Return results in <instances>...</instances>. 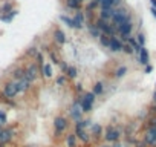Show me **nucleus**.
Instances as JSON below:
<instances>
[{"mask_svg":"<svg viewBox=\"0 0 156 147\" xmlns=\"http://www.w3.org/2000/svg\"><path fill=\"white\" fill-rule=\"evenodd\" d=\"M68 119H66L64 116H57L54 119V129H55V136H60L66 129H68Z\"/></svg>","mask_w":156,"mask_h":147,"instance_id":"20e7f679","label":"nucleus"},{"mask_svg":"<svg viewBox=\"0 0 156 147\" xmlns=\"http://www.w3.org/2000/svg\"><path fill=\"white\" fill-rule=\"evenodd\" d=\"M113 14H115V9L113 8H109V9H101L100 12V18L104 20V21H109L113 18Z\"/></svg>","mask_w":156,"mask_h":147,"instance_id":"ddd939ff","label":"nucleus"},{"mask_svg":"<svg viewBox=\"0 0 156 147\" xmlns=\"http://www.w3.org/2000/svg\"><path fill=\"white\" fill-rule=\"evenodd\" d=\"M92 126V121L91 119H80L78 122H75V129H84L86 127H91Z\"/></svg>","mask_w":156,"mask_h":147,"instance_id":"a211bd4d","label":"nucleus"},{"mask_svg":"<svg viewBox=\"0 0 156 147\" xmlns=\"http://www.w3.org/2000/svg\"><path fill=\"white\" fill-rule=\"evenodd\" d=\"M37 54H38L37 47H29V49H28V52H26V55H35V57H37Z\"/></svg>","mask_w":156,"mask_h":147,"instance_id":"e433bc0d","label":"nucleus"},{"mask_svg":"<svg viewBox=\"0 0 156 147\" xmlns=\"http://www.w3.org/2000/svg\"><path fill=\"white\" fill-rule=\"evenodd\" d=\"M126 74H127V67H126V66H119V67L115 70V77H116V78H121V77L126 75Z\"/></svg>","mask_w":156,"mask_h":147,"instance_id":"c85d7f7f","label":"nucleus"},{"mask_svg":"<svg viewBox=\"0 0 156 147\" xmlns=\"http://www.w3.org/2000/svg\"><path fill=\"white\" fill-rule=\"evenodd\" d=\"M153 98H154V103H156V92L153 93Z\"/></svg>","mask_w":156,"mask_h":147,"instance_id":"3c124183","label":"nucleus"},{"mask_svg":"<svg viewBox=\"0 0 156 147\" xmlns=\"http://www.w3.org/2000/svg\"><path fill=\"white\" fill-rule=\"evenodd\" d=\"M25 74H26V70H25L23 67H17V69H14V72H12V77L18 81V80H21V78H25Z\"/></svg>","mask_w":156,"mask_h":147,"instance_id":"aec40b11","label":"nucleus"},{"mask_svg":"<svg viewBox=\"0 0 156 147\" xmlns=\"http://www.w3.org/2000/svg\"><path fill=\"white\" fill-rule=\"evenodd\" d=\"M60 20L63 21V23H66L69 28H74V20L71 18V17H68V15H60Z\"/></svg>","mask_w":156,"mask_h":147,"instance_id":"7c9ffc66","label":"nucleus"},{"mask_svg":"<svg viewBox=\"0 0 156 147\" xmlns=\"http://www.w3.org/2000/svg\"><path fill=\"white\" fill-rule=\"evenodd\" d=\"M112 21H113V26H115V28H118L119 24H123V23L130 21V14H129V11H127V9H124V8L115 9V14H113Z\"/></svg>","mask_w":156,"mask_h":147,"instance_id":"f257e3e1","label":"nucleus"},{"mask_svg":"<svg viewBox=\"0 0 156 147\" xmlns=\"http://www.w3.org/2000/svg\"><path fill=\"white\" fill-rule=\"evenodd\" d=\"M0 147H5V144H2V142H0Z\"/></svg>","mask_w":156,"mask_h":147,"instance_id":"603ef678","label":"nucleus"},{"mask_svg":"<svg viewBox=\"0 0 156 147\" xmlns=\"http://www.w3.org/2000/svg\"><path fill=\"white\" fill-rule=\"evenodd\" d=\"M49 57H51V60H52L54 63H58V60H57V57H55V54H54V52H49Z\"/></svg>","mask_w":156,"mask_h":147,"instance_id":"79ce46f5","label":"nucleus"},{"mask_svg":"<svg viewBox=\"0 0 156 147\" xmlns=\"http://www.w3.org/2000/svg\"><path fill=\"white\" fill-rule=\"evenodd\" d=\"M54 38H55V41L58 44H64V41H66V35H64V32L61 29H55L54 31Z\"/></svg>","mask_w":156,"mask_h":147,"instance_id":"dca6fc26","label":"nucleus"},{"mask_svg":"<svg viewBox=\"0 0 156 147\" xmlns=\"http://www.w3.org/2000/svg\"><path fill=\"white\" fill-rule=\"evenodd\" d=\"M9 8H11V5H9V3H6V5H5V6H3V9H5V11H8V9H9Z\"/></svg>","mask_w":156,"mask_h":147,"instance_id":"49530a36","label":"nucleus"},{"mask_svg":"<svg viewBox=\"0 0 156 147\" xmlns=\"http://www.w3.org/2000/svg\"><path fill=\"white\" fill-rule=\"evenodd\" d=\"M75 135H77L81 141H84V142H87L89 138H91V136H89V133H87L84 129H75Z\"/></svg>","mask_w":156,"mask_h":147,"instance_id":"6ab92c4d","label":"nucleus"},{"mask_svg":"<svg viewBox=\"0 0 156 147\" xmlns=\"http://www.w3.org/2000/svg\"><path fill=\"white\" fill-rule=\"evenodd\" d=\"M150 3H151V8L156 9V0H150Z\"/></svg>","mask_w":156,"mask_h":147,"instance_id":"c03bdc74","label":"nucleus"},{"mask_svg":"<svg viewBox=\"0 0 156 147\" xmlns=\"http://www.w3.org/2000/svg\"><path fill=\"white\" fill-rule=\"evenodd\" d=\"M60 66H61V69H63V72H68V69H69V66H68V64H66L64 61H63V63H61Z\"/></svg>","mask_w":156,"mask_h":147,"instance_id":"a19ab883","label":"nucleus"},{"mask_svg":"<svg viewBox=\"0 0 156 147\" xmlns=\"http://www.w3.org/2000/svg\"><path fill=\"white\" fill-rule=\"evenodd\" d=\"M66 142H68V147H75V145H77V135H75V133L68 135V139H66Z\"/></svg>","mask_w":156,"mask_h":147,"instance_id":"b1692460","label":"nucleus"},{"mask_svg":"<svg viewBox=\"0 0 156 147\" xmlns=\"http://www.w3.org/2000/svg\"><path fill=\"white\" fill-rule=\"evenodd\" d=\"M95 93L94 92H86L84 93V96H83V100L84 101H87V103H91V104H94V101H95Z\"/></svg>","mask_w":156,"mask_h":147,"instance_id":"393cba45","label":"nucleus"},{"mask_svg":"<svg viewBox=\"0 0 156 147\" xmlns=\"http://www.w3.org/2000/svg\"><path fill=\"white\" fill-rule=\"evenodd\" d=\"M151 14H153V15L156 17V9H154V8H151Z\"/></svg>","mask_w":156,"mask_h":147,"instance_id":"09e8293b","label":"nucleus"},{"mask_svg":"<svg viewBox=\"0 0 156 147\" xmlns=\"http://www.w3.org/2000/svg\"><path fill=\"white\" fill-rule=\"evenodd\" d=\"M66 6L69 9H80L81 8V2L80 0H66Z\"/></svg>","mask_w":156,"mask_h":147,"instance_id":"412c9836","label":"nucleus"},{"mask_svg":"<svg viewBox=\"0 0 156 147\" xmlns=\"http://www.w3.org/2000/svg\"><path fill=\"white\" fill-rule=\"evenodd\" d=\"M147 144L145 142H136V147H145Z\"/></svg>","mask_w":156,"mask_h":147,"instance_id":"37998d69","label":"nucleus"},{"mask_svg":"<svg viewBox=\"0 0 156 147\" xmlns=\"http://www.w3.org/2000/svg\"><path fill=\"white\" fill-rule=\"evenodd\" d=\"M83 90V87H81V84H77V92H81Z\"/></svg>","mask_w":156,"mask_h":147,"instance_id":"de8ad7c7","label":"nucleus"},{"mask_svg":"<svg viewBox=\"0 0 156 147\" xmlns=\"http://www.w3.org/2000/svg\"><path fill=\"white\" fill-rule=\"evenodd\" d=\"M112 147H123V145H121V144H118V142H116V144H113V145H112Z\"/></svg>","mask_w":156,"mask_h":147,"instance_id":"8fccbe9b","label":"nucleus"},{"mask_svg":"<svg viewBox=\"0 0 156 147\" xmlns=\"http://www.w3.org/2000/svg\"><path fill=\"white\" fill-rule=\"evenodd\" d=\"M151 70H153L151 66H145V72H151Z\"/></svg>","mask_w":156,"mask_h":147,"instance_id":"a18cd8bd","label":"nucleus"},{"mask_svg":"<svg viewBox=\"0 0 156 147\" xmlns=\"http://www.w3.org/2000/svg\"><path fill=\"white\" fill-rule=\"evenodd\" d=\"M100 43H101L103 46L109 47V44H110V37H107V35L101 34V35H100Z\"/></svg>","mask_w":156,"mask_h":147,"instance_id":"2f4dec72","label":"nucleus"},{"mask_svg":"<svg viewBox=\"0 0 156 147\" xmlns=\"http://www.w3.org/2000/svg\"><path fill=\"white\" fill-rule=\"evenodd\" d=\"M121 2L123 0H103V2L100 3V6H101V9H109V8L115 9V6H119Z\"/></svg>","mask_w":156,"mask_h":147,"instance_id":"f8f14e48","label":"nucleus"},{"mask_svg":"<svg viewBox=\"0 0 156 147\" xmlns=\"http://www.w3.org/2000/svg\"><path fill=\"white\" fill-rule=\"evenodd\" d=\"M6 121H8L6 112H5V110H0V127L5 126V124H6Z\"/></svg>","mask_w":156,"mask_h":147,"instance_id":"473e14b6","label":"nucleus"},{"mask_svg":"<svg viewBox=\"0 0 156 147\" xmlns=\"http://www.w3.org/2000/svg\"><path fill=\"white\" fill-rule=\"evenodd\" d=\"M80 107H81L83 112H91V110H92V104L87 103V101H84V100L80 101Z\"/></svg>","mask_w":156,"mask_h":147,"instance_id":"c756f323","label":"nucleus"},{"mask_svg":"<svg viewBox=\"0 0 156 147\" xmlns=\"http://www.w3.org/2000/svg\"><path fill=\"white\" fill-rule=\"evenodd\" d=\"M98 5H100V3L97 2V0H94V2H89V5H87V9H89V11H91V9H94V8H97Z\"/></svg>","mask_w":156,"mask_h":147,"instance_id":"4c0bfd02","label":"nucleus"},{"mask_svg":"<svg viewBox=\"0 0 156 147\" xmlns=\"http://www.w3.org/2000/svg\"><path fill=\"white\" fill-rule=\"evenodd\" d=\"M0 132H2V127H0Z\"/></svg>","mask_w":156,"mask_h":147,"instance_id":"6e6d98bb","label":"nucleus"},{"mask_svg":"<svg viewBox=\"0 0 156 147\" xmlns=\"http://www.w3.org/2000/svg\"><path fill=\"white\" fill-rule=\"evenodd\" d=\"M86 2H92V0H86Z\"/></svg>","mask_w":156,"mask_h":147,"instance_id":"864d4df0","label":"nucleus"},{"mask_svg":"<svg viewBox=\"0 0 156 147\" xmlns=\"http://www.w3.org/2000/svg\"><path fill=\"white\" fill-rule=\"evenodd\" d=\"M43 77H46V78H49V77H52V67H51V64H43Z\"/></svg>","mask_w":156,"mask_h":147,"instance_id":"bb28decb","label":"nucleus"},{"mask_svg":"<svg viewBox=\"0 0 156 147\" xmlns=\"http://www.w3.org/2000/svg\"><path fill=\"white\" fill-rule=\"evenodd\" d=\"M116 29L119 31V34H121L123 40H129V37H130V32H132V29H133V24H132V21H127V23H123V24H119V26H118Z\"/></svg>","mask_w":156,"mask_h":147,"instance_id":"0eeeda50","label":"nucleus"},{"mask_svg":"<svg viewBox=\"0 0 156 147\" xmlns=\"http://www.w3.org/2000/svg\"><path fill=\"white\" fill-rule=\"evenodd\" d=\"M136 41H138V44L141 46V47H144V44H145V37H144V34H138L136 35Z\"/></svg>","mask_w":156,"mask_h":147,"instance_id":"f704fd0d","label":"nucleus"},{"mask_svg":"<svg viewBox=\"0 0 156 147\" xmlns=\"http://www.w3.org/2000/svg\"><path fill=\"white\" fill-rule=\"evenodd\" d=\"M17 86H18V92H26L31 87V81H28L26 78H21L17 81Z\"/></svg>","mask_w":156,"mask_h":147,"instance_id":"2eb2a0df","label":"nucleus"},{"mask_svg":"<svg viewBox=\"0 0 156 147\" xmlns=\"http://www.w3.org/2000/svg\"><path fill=\"white\" fill-rule=\"evenodd\" d=\"M25 78H26L28 81H31V83L37 78V64H31V66H28L26 74H25Z\"/></svg>","mask_w":156,"mask_h":147,"instance_id":"1a4fd4ad","label":"nucleus"},{"mask_svg":"<svg viewBox=\"0 0 156 147\" xmlns=\"http://www.w3.org/2000/svg\"><path fill=\"white\" fill-rule=\"evenodd\" d=\"M103 147H109V145H103Z\"/></svg>","mask_w":156,"mask_h":147,"instance_id":"5fc2aeb1","label":"nucleus"},{"mask_svg":"<svg viewBox=\"0 0 156 147\" xmlns=\"http://www.w3.org/2000/svg\"><path fill=\"white\" fill-rule=\"evenodd\" d=\"M144 142H145L147 145L156 147V127H154V126H150V129L145 132V135H144Z\"/></svg>","mask_w":156,"mask_h":147,"instance_id":"423d86ee","label":"nucleus"},{"mask_svg":"<svg viewBox=\"0 0 156 147\" xmlns=\"http://www.w3.org/2000/svg\"><path fill=\"white\" fill-rule=\"evenodd\" d=\"M89 32H91L94 37H97V38H100V35H101V31L95 26V24H89Z\"/></svg>","mask_w":156,"mask_h":147,"instance_id":"cd10ccee","label":"nucleus"},{"mask_svg":"<svg viewBox=\"0 0 156 147\" xmlns=\"http://www.w3.org/2000/svg\"><path fill=\"white\" fill-rule=\"evenodd\" d=\"M66 74H68L69 78H75V77L78 75V74H77V67H72V66L68 69V72H66Z\"/></svg>","mask_w":156,"mask_h":147,"instance_id":"72a5a7b5","label":"nucleus"},{"mask_svg":"<svg viewBox=\"0 0 156 147\" xmlns=\"http://www.w3.org/2000/svg\"><path fill=\"white\" fill-rule=\"evenodd\" d=\"M91 127H92V135H94L95 138H100L101 133H103V127H101L100 124H92Z\"/></svg>","mask_w":156,"mask_h":147,"instance_id":"5701e85b","label":"nucleus"},{"mask_svg":"<svg viewBox=\"0 0 156 147\" xmlns=\"http://www.w3.org/2000/svg\"><path fill=\"white\" fill-rule=\"evenodd\" d=\"M18 93V86H17V81H8L5 83L3 86V96L5 98H14L15 95Z\"/></svg>","mask_w":156,"mask_h":147,"instance_id":"7ed1b4c3","label":"nucleus"},{"mask_svg":"<svg viewBox=\"0 0 156 147\" xmlns=\"http://www.w3.org/2000/svg\"><path fill=\"white\" fill-rule=\"evenodd\" d=\"M123 52H126V54H133V49H132L130 44H123Z\"/></svg>","mask_w":156,"mask_h":147,"instance_id":"c9c22d12","label":"nucleus"},{"mask_svg":"<svg viewBox=\"0 0 156 147\" xmlns=\"http://www.w3.org/2000/svg\"><path fill=\"white\" fill-rule=\"evenodd\" d=\"M109 49L112 52H119L123 51V43L116 38V37H110V44H109Z\"/></svg>","mask_w":156,"mask_h":147,"instance_id":"9d476101","label":"nucleus"},{"mask_svg":"<svg viewBox=\"0 0 156 147\" xmlns=\"http://www.w3.org/2000/svg\"><path fill=\"white\" fill-rule=\"evenodd\" d=\"M37 60H38V61H37V63H38V64H41V66H43V55H41V52H38V54H37Z\"/></svg>","mask_w":156,"mask_h":147,"instance_id":"ea45409f","label":"nucleus"},{"mask_svg":"<svg viewBox=\"0 0 156 147\" xmlns=\"http://www.w3.org/2000/svg\"><path fill=\"white\" fill-rule=\"evenodd\" d=\"M95 26L101 31V34H104V35H107V37H113V34L116 32V28L113 26V24H109L107 21H104V20H101V18L95 23Z\"/></svg>","mask_w":156,"mask_h":147,"instance_id":"f03ea898","label":"nucleus"},{"mask_svg":"<svg viewBox=\"0 0 156 147\" xmlns=\"http://www.w3.org/2000/svg\"><path fill=\"white\" fill-rule=\"evenodd\" d=\"M139 63L141 64H148V52H147V49H145V46L144 47H141V51H139Z\"/></svg>","mask_w":156,"mask_h":147,"instance_id":"f3484780","label":"nucleus"},{"mask_svg":"<svg viewBox=\"0 0 156 147\" xmlns=\"http://www.w3.org/2000/svg\"><path fill=\"white\" fill-rule=\"evenodd\" d=\"M103 90H104L103 83H101V81H97V83L94 84V90H92V92H94L95 95H101V93H103Z\"/></svg>","mask_w":156,"mask_h":147,"instance_id":"a878e982","label":"nucleus"},{"mask_svg":"<svg viewBox=\"0 0 156 147\" xmlns=\"http://www.w3.org/2000/svg\"><path fill=\"white\" fill-rule=\"evenodd\" d=\"M12 136H14V132L11 129H2V132H0V142L6 144L12 139Z\"/></svg>","mask_w":156,"mask_h":147,"instance_id":"9b49d317","label":"nucleus"},{"mask_svg":"<svg viewBox=\"0 0 156 147\" xmlns=\"http://www.w3.org/2000/svg\"><path fill=\"white\" fill-rule=\"evenodd\" d=\"M69 113H71V116H72V119L74 121H80L81 119V113H83V110H81V107H80V101H77L72 107H71V110H69Z\"/></svg>","mask_w":156,"mask_h":147,"instance_id":"6e6552de","label":"nucleus"},{"mask_svg":"<svg viewBox=\"0 0 156 147\" xmlns=\"http://www.w3.org/2000/svg\"><path fill=\"white\" fill-rule=\"evenodd\" d=\"M129 44L132 46V49H133V52H136V54H139V51H141V46L138 44V41H136V38H132V37H129Z\"/></svg>","mask_w":156,"mask_h":147,"instance_id":"4be33fe9","label":"nucleus"},{"mask_svg":"<svg viewBox=\"0 0 156 147\" xmlns=\"http://www.w3.org/2000/svg\"><path fill=\"white\" fill-rule=\"evenodd\" d=\"M119 136H121V132H119L118 129H115L113 126H109V127L106 129L104 138H106L109 142H116V141L119 139Z\"/></svg>","mask_w":156,"mask_h":147,"instance_id":"39448f33","label":"nucleus"},{"mask_svg":"<svg viewBox=\"0 0 156 147\" xmlns=\"http://www.w3.org/2000/svg\"><path fill=\"white\" fill-rule=\"evenodd\" d=\"M72 20H74V28L75 29H81L83 28V24H84V15H83V12H77Z\"/></svg>","mask_w":156,"mask_h":147,"instance_id":"4468645a","label":"nucleus"},{"mask_svg":"<svg viewBox=\"0 0 156 147\" xmlns=\"http://www.w3.org/2000/svg\"><path fill=\"white\" fill-rule=\"evenodd\" d=\"M64 83H66V77H64V75H60V77L57 78V84H58V86H63Z\"/></svg>","mask_w":156,"mask_h":147,"instance_id":"58836bf2","label":"nucleus"}]
</instances>
